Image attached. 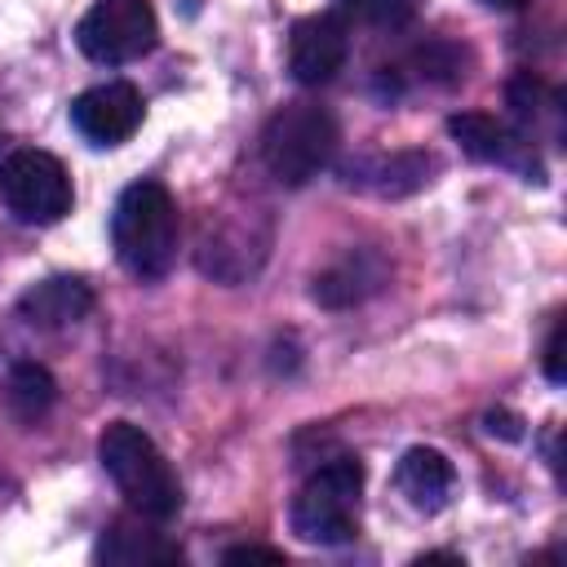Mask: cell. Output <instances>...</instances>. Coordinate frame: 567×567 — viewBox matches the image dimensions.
Wrapping results in <instances>:
<instances>
[{"label":"cell","instance_id":"cell-1","mask_svg":"<svg viewBox=\"0 0 567 567\" xmlns=\"http://www.w3.org/2000/svg\"><path fill=\"white\" fill-rule=\"evenodd\" d=\"M97 456H102V470L111 474V483L120 487V496L137 514L164 523L182 509V483H177L173 465L164 461V452L155 447V439L142 425L111 421L97 439Z\"/></svg>","mask_w":567,"mask_h":567},{"label":"cell","instance_id":"cell-2","mask_svg":"<svg viewBox=\"0 0 567 567\" xmlns=\"http://www.w3.org/2000/svg\"><path fill=\"white\" fill-rule=\"evenodd\" d=\"M111 244L128 275L159 279L168 275L177 257V204L168 186L159 182H133L124 186L115 217H111Z\"/></svg>","mask_w":567,"mask_h":567},{"label":"cell","instance_id":"cell-3","mask_svg":"<svg viewBox=\"0 0 567 567\" xmlns=\"http://www.w3.org/2000/svg\"><path fill=\"white\" fill-rule=\"evenodd\" d=\"M337 155V120L319 102H288L261 128V159L275 182L306 186Z\"/></svg>","mask_w":567,"mask_h":567},{"label":"cell","instance_id":"cell-4","mask_svg":"<svg viewBox=\"0 0 567 567\" xmlns=\"http://www.w3.org/2000/svg\"><path fill=\"white\" fill-rule=\"evenodd\" d=\"M359 496H363V461L332 456L319 465L297 501H292V532L310 545H346L359 536Z\"/></svg>","mask_w":567,"mask_h":567},{"label":"cell","instance_id":"cell-5","mask_svg":"<svg viewBox=\"0 0 567 567\" xmlns=\"http://www.w3.org/2000/svg\"><path fill=\"white\" fill-rule=\"evenodd\" d=\"M0 204L27 221V226H49L71 213V177L58 155L49 151H13L0 164Z\"/></svg>","mask_w":567,"mask_h":567},{"label":"cell","instance_id":"cell-6","mask_svg":"<svg viewBox=\"0 0 567 567\" xmlns=\"http://www.w3.org/2000/svg\"><path fill=\"white\" fill-rule=\"evenodd\" d=\"M155 40H159V22H155L151 0H97L75 27L80 53L102 66L133 62L151 53Z\"/></svg>","mask_w":567,"mask_h":567},{"label":"cell","instance_id":"cell-7","mask_svg":"<svg viewBox=\"0 0 567 567\" xmlns=\"http://www.w3.org/2000/svg\"><path fill=\"white\" fill-rule=\"evenodd\" d=\"M350 53V27L341 13H310L292 22L288 35V71L297 84H328Z\"/></svg>","mask_w":567,"mask_h":567},{"label":"cell","instance_id":"cell-8","mask_svg":"<svg viewBox=\"0 0 567 567\" xmlns=\"http://www.w3.org/2000/svg\"><path fill=\"white\" fill-rule=\"evenodd\" d=\"M146 106H142V93L124 80H106V84H93L84 89L75 102H71V124L93 142V146H120L137 133Z\"/></svg>","mask_w":567,"mask_h":567},{"label":"cell","instance_id":"cell-9","mask_svg":"<svg viewBox=\"0 0 567 567\" xmlns=\"http://www.w3.org/2000/svg\"><path fill=\"white\" fill-rule=\"evenodd\" d=\"M155 518L137 514L133 518H115L111 527H102L97 536V563H111V567H146V563H177L182 549L151 527Z\"/></svg>","mask_w":567,"mask_h":567},{"label":"cell","instance_id":"cell-10","mask_svg":"<svg viewBox=\"0 0 567 567\" xmlns=\"http://www.w3.org/2000/svg\"><path fill=\"white\" fill-rule=\"evenodd\" d=\"M18 310L35 328H66L93 310V288L75 275H53V279H40L35 288H27Z\"/></svg>","mask_w":567,"mask_h":567},{"label":"cell","instance_id":"cell-11","mask_svg":"<svg viewBox=\"0 0 567 567\" xmlns=\"http://www.w3.org/2000/svg\"><path fill=\"white\" fill-rule=\"evenodd\" d=\"M394 483H399V492L408 496L412 509L434 514V509L447 505V496L456 487V470L439 447H408L399 470H394Z\"/></svg>","mask_w":567,"mask_h":567},{"label":"cell","instance_id":"cell-12","mask_svg":"<svg viewBox=\"0 0 567 567\" xmlns=\"http://www.w3.org/2000/svg\"><path fill=\"white\" fill-rule=\"evenodd\" d=\"M381 279H385V261L368 248H354L315 279V301L328 310H346V306H359L363 297H372L381 288Z\"/></svg>","mask_w":567,"mask_h":567},{"label":"cell","instance_id":"cell-13","mask_svg":"<svg viewBox=\"0 0 567 567\" xmlns=\"http://www.w3.org/2000/svg\"><path fill=\"white\" fill-rule=\"evenodd\" d=\"M447 133L461 142L465 155H474V159H483V164H514L518 151L527 146V142H518L505 124H496V120L483 115V111H461V115H452V120H447Z\"/></svg>","mask_w":567,"mask_h":567},{"label":"cell","instance_id":"cell-14","mask_svg":"<svg viewBox=\"0 0 567 567\" xmlns=\"http://www.w3.org/2000/svg\"><path fill=\"white\" fill-rule=\"evenodd\" d=\"M53 399H58V381L49 377V368H40V363H13L9 368V377H4V403H9V412L22 425L40 421L53 408Z\"/></svg>","mask_w":567,"mask_h":567},{"label":"cell","instance_id":"cell-15","mask_svg":"<svg viewBox=\"0 0 567 567\" xmlns=\"http://www.w3.org/2000/svg\"><path fill=\"white\" fill-rule=\"evenodd\" d=\"M341 4L368 18L372 27H408L416 13V0H341Z\"/></svg>","mask_w":567,"mask_h":567},{"label":"cell","instance_id":"cell-16","mask_svg":"<svg viewBox=\"0 0 567 567\" xmlns=\"http://www.w3.org/2000/svg\"><path fill=\"white\" fill-rule=\"evenodd\" d=\"M563 337H567V328H563V319H558L554 332H549V341H545V377H549L554 385L567 377V368H563Z\"/></svg>","mask_w":567,"mask_h":567},{"label":"cell","instance_id":"cell-17","mask_svg":"<svg viewBox=\"0 0 567 567\" xmlns=\"http://www.w3.org/2000/svg\"><path fill=\"white\" fill-rule=\"evenodd\" d=\"M221 558H226V563H248V558H266V563H284V549H275V545H235V549H226Z\"/></svg>","mask_w":567,"mask_h":567},{"label":"cell","instance_id":"cell-18","mask_svg":"<svg viewBox=\"0 0 567 567\" xmlns=\"http://www.w3.org/2000/svg\"><path fill=\"white\" fill-rule=\"evenodd\" d=\"M487 430L492 434H505V439H518L523 430H518V416H509V412H492L487 416Z\"/></svg>","mask_w":567,"mask_h":567},{"label":"cell","instance_id":"cell-19","mask_svg":"<svg viewBox=\"0 0 567 567\" xmlns=\"http://www.w3.org/2000/svg\"><path fill=\"white\" fill-rule=\"evenodd\" d=\"M487 9H518V4H527V0H483Z\"/></svg>","mask_w":567,"mask_h":567},{"label":"cell","instance_id":"cell-20","mask_svg":"<svg viewBox=\"0 0 567 567\" xmlns=\"http://www.w3.org/2000/svg\"><path fill=\"white\" fill-rule=\"evenodd\" d=\"M421 563H461V558H456V554H425Z\"/></svg>","mask_w":567,"mask_h":567}]
</instances>
